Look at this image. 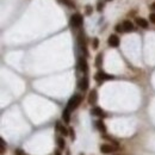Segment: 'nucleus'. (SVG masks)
Segmentation results:
<instances>
[{
    "label": "nucleus",
    "instance_id": "obj_1",
    "mask_svg": "<svg viewBox=\"0 0 155 155\" xmlns=\"http://www.w3.org/2000/svg\"><path fill=\"white\" fill-rule=\"evenodd\" d=\"M81 101H82V96L81 94H74L69 101H68V104H67V108L72 111V110H75L78 106H79L81 104Z\"/></svg>",
    "mask_w": 155,
    "mask_h": 155
},
{
    "label": "nucleus",
    "instance_id": "obj_2",
    "mask_svg": "<svg viewBox=\"0 0 155 155\" xmlns=\"http://www.w3.org/2000/svg\"><path fill=\"white\" fill-rule=\"evenodd\" d=\"M82 23H84V18H82V16L80 13H75V15H73L71 17V25H72L73 28L81 27Z\"/></svg>",
    "mask_w": 155,
    "mask_h": 155
},
{
    "label": "nucleus",
    "instance_id": "obj_3",
    "mask_svg": "<svg viewBox=\"0 0 155 155\" xmlns=\"http://www.w3.org/2000/svg\"><path fill=\"white\" fill-rule=\"evenodd\" d=\"M94 79H96L98 82H101V81H105V80H111V79H113V76L106 74L105 72H103V71H99V72L94 75Z\"/></svg>",
    "mask_w": 155,
    "mask_h": 155
},
{
    "label": "nucleus",
    "instance_id": "obj_4",
    "mask_svg": "<svg viewBox=\"0 0 155 155\" xmlns=\"http://www.w3.org/2000/svg\"><path fill=\"white\" fill-rule=\"evenodd\" d=\"M78 68L80 69V72L82 73H87L88 72V64H87V61L85 57H79V60H78Z\"/></svg>",
    "mask_w": 155,
    "mask_h": 155
},
{
    "label": "nucleus",
    "instance_id": "obj_5",
    "mask_svg": "<svg viewBox=\"0 0 155 155\" xmlns=\"http://www.w3.org/2000/svg\"><path fill=\"white\" fill-rule=\"evenodd\" d=\"M108 43L112 48H117L119 45V37L117 35H111L109 37V40H108Z\"/></svg>",
    "mask_w": 155,
    "mask_h": 155
},
{
    "label": "nucleus",
    "instance_id": "obj_6",
    "mask_svg": "<svg viewBox=\"0 0 155 155\" xmlns=\"http://www.w3.org/2000/svg\"><path fill=\"white\" fill-rule=\"evenodd\" d=\"M116 149H117V147H113L111 145H101L100 146V152L103 154H111L113 153Z\"/></svg>",
    "mask_w": 155,
    "mask_h": 155
},
{
    "label": "nucleus",
    "instance_id": "obj_7",
    "mask_svg": "<svg viewBox=\"0 0 155 155\" xmlns=\"http://www.w3.org/2000/svg\"><path fill=\"white\" fill-rule=\"evenodd\" d=\"M98 100V93H97V89H92L88 94V104L89 105H94Z\"/></svg>",
    "mask_w": 155,
    "mask_h": 155
},
{
    "label": "nucleus",
    "instance_id": "obj_8",
    "mask_svg": "<svg viewBox=\"0 0 155 155\" xmlns=\"http://www.w3.org/2000/svg\"><path fill=\"white\" fill-rule=\"evenodd\" d=\"M88 85H89L88 78L87 76L81 78L80 81H79V88L81 89V91H87V89H88Z\"/></svg>",
    "mask_w": 155,
    "mask_h": 155
},
{
    "label": "nucleus",
    "instance_id": "obj_9",
    "mask_svg": "<svg viewBox=\"0 0 155 155\" xmlns=\"http://www.w3.org/2000/svg\"><path fill=\"white\" fill-rule=\"evenodd\" d=\"M56 130H57V131H60L63 136H68V135H69V129H67L66 126H63L60 122H57V123H56Z\"/></svg>",
    "mask_w": 155,
    "mask_h": 155
},
{
    "label": "nucleus",
    "instance_id": "obj_10",
    "mask_svg": "<svg viewBox=\"0 0 155 155\" xmlns=\"http://www.w3.org/2000/svg\"><path fill=\"white\" fill-rule=\"evenodd\" d=\"M122 25H123L124 32H129V31H133V30H134V24H133L130 20H124V22L122 23Z\"/></svg>",
    "mask_w": 155,
    "mask_h": 155
},
{
    "label": "nucleus",
    "instance_id": "obj_11",
    "mask_svg": "<svg viewBox=\"0 0 155 155\" xmlns=\"http://www.w3.org/2000/svg\"><path fill=\"white\" fill-rule=\"evenodd\" d=\"M135 23L138 25V27L143 28V29H147L148 28V22L145 19V18H141V17H136L135 18Z\"/></svg>",
    "mask_w": 155,
    "mask_h": 155
},
{
    "label": "nucleus",
    "instance_id": "obj_12",
    "mask_svg": "<svg viewBox=\"0 0 155 155\" xmlns=\"http://www.w3.org/2000/svg\"><path fill=\"white\" fill-rule=\"evenodd\" d=\"M62 119L64 123H69L71 122V110L68 108H66L62 112Z\"/></svg>",
    "mask_w": 155,
    "mask_h": 155
},
{
    "label": "nucleus",
    "instance_id": "obj_13",
    "mask_svg": "<svg viewBox=\"0 0 155 155\" xmlns=\"http://www.w3.org/2000/svg\"><path fill=\"white\" fill-rule=\"evenodd\" d=\"M91 113H92L93 116H98V117H104V116H105L104 110H103L101 108H98V106L93 108V109L91 110Z\"/></svg>",
    "mask_w": 155,
    "mask_h": 155
},
{
    "label": "nucleus",
    "instance_id": "obj_14",
    "mask_svg": "<svg viewBox=\"0 0 155 155\" xmlns=\"http://www.w3.org/2000/svg\"><path fill=\"white\" fill-rule=\"evenodd\" d=\"M96 126H97V129H98V130H99L100 133H103V134H105V133H106V125L104 124V122H103L101 119L96 122Z\"/></svg>",
    "mask_w": 155,
    "mask_h": 155
},
{
    "label": "nucleus",
    "instance_id": "obj_15",
    "mask_svg": "<svg viewBox=\"0 0 155 155\" xmlns=\"http://www.w3.org/2000/svg\"><path fill=\"white\" fill-rule=\"evenodd\" d=\"M57 146L60 149H63L64 147H66V141H64L63 137H57Z\"/></svg>",
    "mask_w": 155,
    "mask_h": 155
},
{
    "label": "nucleus",
    "instance_id": "obj_16",
    "mask_svg": "<svg viewBox=\"0 0 155 155\" xmlns=\"http://www.w3.org/2000/svg\"><path fill=\"white\" fill-rule=\"evenodd\" d=\"M101 63H103V54H98L97 57H96V66L100 67Z\"/></svg>",
    "mask_w": 155,
    "mask_h": 155
},
{
    "label": "nucleus",
    "instance_id": "obj_17",
    "mask_svg": "<svg viewBox=\"0 0 155 155\" xmlns=\"http://www.w3.org/2000/svg\"><path fill=\"white\" fill-rule=\"evenodd\" d=\"M60 1H61V3H63L64 5H67V6H68V7H71V8H73V7L75 6V5H74V3L72 1V0H60Z\"/></svg>",
    "mask_w": 155,
    "mask_h": 155
},
{
    "label": "nucleus",
    "instance_id": "obj_18",
    "mask_svg": "<svg viewBox=\"0 0 155 155\" xmlns=\"http://www.w3.org/2000/svg\"><path fill=\"white\" fill-rule=\"evenodd\" d=\"M98 45H99V40L97 37H94L93 41H92V48L93 49H98Z\"/></svg>",
    "mask_w": 155,
    "mask_h": 155
},
{
    "label": "nucleus",
    "instance_id": "obj_19",
    "mask_svg": "<svg viewBox=\"0 0 155 155\" xmlns=\"http://www.w3.org/2000/svg\"><path fill=\"white\" fill-rule=\"evenodd\" d=\"M0 145H1V152L0 153H1V155H3L5 153V141H4V138L0 140Z\"/></svg>",
    "mask_w": 155,
    "mask_h": 155
},
{
    "label": "nucleus",
    "instance_id": "obj_20",
    "mask_svg": "<svg viewBox=\"0 0 155 155\" xmlns=\"http://www.w3.org/2000/svg\"><path fill=\"white\" fill-rule=\"evenodd\" d=\"M116 31L117 32H124V30H123V25L122 24H118V25H116Z\"/></svg>",
    "mask_w": 155,
    "mask_h": 155
},
{
    "label": "nucleus",
    "instance_id": "obj_21",
    "mask_svg": "<svg viewBox=\"0 0 155 155\" xmlns=\"http://www.w3.org/2000/svg\"><path fill=\"white\" fill-rule=\"evenodd\" d=\"M15 155H27V154H25V152L23 150V149H16L15 150Z\"/></svg>",
    "mask_w": 155,
    "mask_h": 155
},
{
    "label": "nucleus",
    "instance_id": "obj_22",
    "mask_svg": "<svg viewBox=\"0 0 155 155\" xmlns=\"http://www.w3.org/2000/svg\"><path fill=\"white\" fill-rule=\"evenodd\" d=\"M69 136H71V138L73 141L75 140V133H74V129L73 128H69Z\"/></svg>",
    "mask_w": 155,
    "mask_h": 155
},
{
    "label": "nucleus",
    "instance_id": "obj_23",
    "mask_svg": "<svg viewBox=\"0 0 155 155\" xmlns=\"http://www.w3.org/2000/svg\"><path fill=\"white\" fill-rule=\"evenodd\" d=\"M103 8H104V3L103 1H98V6H97V10L100 12Z\"/></svg>",
    "mask_w": 155,
    "mask_h": 155
},
{
    "label": "nucleus",
    "instance_id": "obj_24",
    "mask_svg": "<svg viewBox=\"0 0 155 155\" xmlns=\"http://www.w3.org/2000/svg\"><path fill=\"white\" fill-rule=\"evenodd\" d=\"M149 20H150L152 23H154V24H155V12L150 13V16H149Z\"/></svg>",
    "mask_w": 155,
    "mask_h": 155
},
{
    "label": "nucleus",
    "instance_id": "obj_25",
    "mask_svg": "<svg viewBox=\"0 0 155 155\" xmlns=\"http://www.w3.org/2000/svg\"><path fill=\"white\" fill-rule=\"evenodd\" d=\"M91 12H92V7L91 6H86V15H91Z\"/></svg>",
    "mask_w": 155,
    "mask_h": 155
},
{
    "label": "nucleus",
    "instance_id": "obj_26",
    "mask_svg": "<svg viewBox=\"0 0 155 155\" xmlns=\"http://www.w3.org/2000/svg\"><path fill=\"white\" fill-rule=\"evenodd\" d=\"M54 155H62V154H61V152H60L59 149H56V150H55V153H54Z\"/></svg>",
    "mask_w": 155,
    "mask_h": 155
},
{
    "label": "nucleus",
    "instance_id": "obj_27",
    "mask_svg": "<svg viewBox=\"0 0 155 155\" xmlns=\"http://www.w3.org/2000/svg\"><path fill=\"white\" fill-rule=\"evenodd\" d=\"M150 8H152L153 11H155V1H154V3H153V4L150 5Z\"/></svg>",
    "mask_w": 155,
    "mask_h": 155
},
{
    "label": "nucleus",
    "instance_id": "obj_28",
    "mask_svg": "<svg viewBox=\"0 0 155 155\" xmlns=\"http://www.w3.org/2000/svg\"><path fill=\"white\" fill-rule=\"evenodd\" d=\"M106 1H112V0H106Z\"/></svg>",
    "mask_w": 155,
    "mask_h": 155
},
{
    "label": "nucleus",
    "instance_id": "obj_29",
    "mask_svg": "<svg viewBox=\"0 0 155 155\" xmlns=\"http://www.w3.org/2000/svg\"><path fill=\"white\" fill-rule=\"evenodd\" d=\"M79 155H84V154H79Z\"/></svg>",
    "mask_w": 155,
    "mask_h": 155
}]
</instances>
